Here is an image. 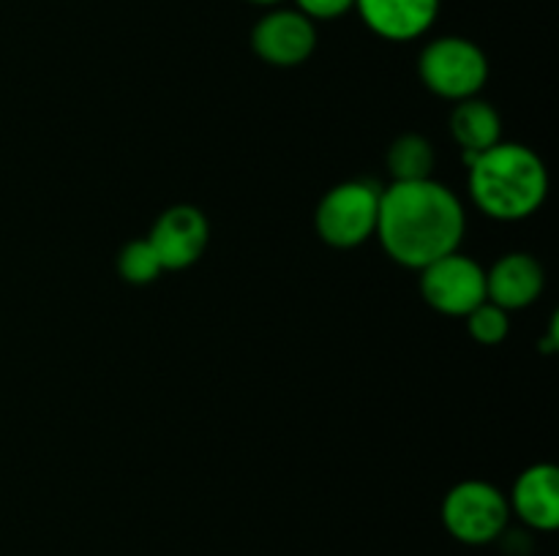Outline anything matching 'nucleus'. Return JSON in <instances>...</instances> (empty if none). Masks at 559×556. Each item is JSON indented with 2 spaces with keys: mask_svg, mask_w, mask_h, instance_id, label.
<instances>
[{
  "mask_svg": "<svg viewBox=\"0 0 559 556\" xmlns=\"http://www.w3.org/2000/svg\"><path fill=\"white\" fill-rule=\"evenodd\" d=\"M251 49L267 65L293 69L317 49V25L298 9H271L251 27Z\"/></svg>",
  "mask_w": 559,
  "mask_h": 556,
  "instance_id": "7",
  "label": "nucleus"
},
{
  "mask_svg": "<svg viewBox=\"0 0 559 556\" xmlns=\"http://www.w3.org/2000/svg\"><path fill=\"white\" fill-rule=\"evenodd\" d=\"M295 9L311 22H328L349 14L355 9V0H295Z\"/></svg>",
  "mask_w": 559,
  "mask_h": 556,
  "instance_id": "16",
  "label": "nucleus"
},
{
  "mask_svg": "<svg viewBox=\"0 0 559 556\" xmlns=\"http://www.w3.org/2000/svg\"><path fill=\"white\" fill-rule=\"evenodd\" d=\"M380 194L371 180H347L322 196L317 205V232L333 249H355L377 232Z\"/></svg>",
  "mask_w": 559,
  "mask_h": 556,
  "instance_id": "5",
  "label": "nucleus"
},
{
  "mask_svg": "<svg viewBox=\"0 0 559 556\" xmlns=\"http://www.w3.org/2000/svg\"><path fill=\"white\" fill-rule=\"evenodd\" d=\"M442 527L464 545L495 543L508 527L511 505L497 485L486 480H464L442 499Z\"/></svg>",
  "mask_w": 559,
  "mask_h": 556,
  "instance_id": "4",
  "label": "nucleus"
},
{
  "mask_svg": "<svg viewBox=\"0 0 559 556\" xmlns=\"http://www.w3.org/2000/svg\"><path fill=\"white\" fill-rule=\"evenodd\" d=\"M420 82L448 101L475 98L489 80L484 49L462 36H440L424 47L418 58Z\"/></svg>",
  "mask_w": 559,
  "mask_h": 556,
  "instance_id": "3",
  "label": "nucleus"
},
{
  "mask_svg": "<svg viewBox=\"0 0 559 556\" xmlns=\"http://www.w3.org/2000/svg\"><path fill=\"white\" fill-rule=\"evenodd\" d=\"M388 169L393 174V183L431 178V169H435V147L420 134L399 136L391 145V150H388Z\"/></svg>",
  "mask_w": 559,
  "mask_h": 556,
  "instance_id": "13",
  "label": "nucleus"
},
{
  "mask_svg": "<svg viewBox=\"0 0 559 556\" xmlns=\"http://www.w3.org/2000/svg\"><path fill=\"white\" fill-rule=\"evenodd\" d=\"M162 259H158V254L153 251L151 240H131L129 245H123L118 254V273L123 281L129 283H136V287H142V283H151L156 281L158 273H162Z\"/></svg>",
  "mask_w": 559,
  "mask_h": 556,
  "instance_id": "14",
  "label": "nucleus"
},
{
  "mask_svg": "<svg viewBox=\"0 0 559 556\" xmlns=\"http://www.w3.org/2000/svg\"><path fill=\"white\" fill-rule=\"evenodd\" d=\"M355 11L374 36L402 44L431 31L440 0H355Z\"/></svg>",
  "mask_w": 559,
  "mask_h": 556,
  "instance_id": "9",
  "label": "nucleus"
},
{
  "mask_svg": "<svg viewBox=\"0 0 559 556\" xmlns=\"http://www.w3.org/2000/svg\"><path fill=\"white\" fill-rule=\"evenodd\" d=\"M544 267L533 254L513 251L495 262L486 273V298L506 311H519L533 305L544 292Z\"/></svg>",
  "mask_w": 559,
  "mask_h": 556,
  "instance_id": "10",
  "label": "nucleus"
},
{
  "mask_svg": "<svg viewBox=\"0 0 559 556\" xmlns=\"http://www.w3.org/2000/svg\"><path fill=\"white\" fill-rule=\"evenodd\" d=\"M469 194L478 210L497 221H522L540 210L549 194V172L538 153L516 142H497L467 158Z\"/></svg>",
  "mask_w": 559,
  "mask_h": 556,
  "instance_id": "2",
  "label": "nucleus"
},
{
  "mask_svg": "<svg viewBox=\"0 0 559 556\" xmlns=\"http://www.w3.org/2000/svg\"><path fill=\"white\" fill-rule=\"evenodd\" d=\"M508 505L530 529L555 532L559 527V469L555 463H533L524 469Z\"/></svg>",
  "mask_w": 559,
  "mask_h": 556,
  "instance_id": "11",
  "label": "nucleus"
},
{
  "mask_svg": "<svg viewBox=\"0 0 559 556\" xmlns=\"http://www.w3.org/2000/svg\"><path fill=\"white\" fill-rule=\"evenodd\" d=\"M246 3H251V5H265V9H276V5L284 3V0H246Z\"/></svg>",
  "mask_w": 559,
  "mask_h": 556,
  "instance_id": "17",
  "label": "nucleus"
},
{
  "mask_svg": "<svg viewBox=\"0 0 559 556\" xmlns=\"http://www.w3.org/2000/svg\"><path fill=\"white\" fill-rule=\"evenodd\" d=\"M451 134L462 145L464 156L473 158L502 142L500 112L489 101L464 98L451 112Z\"/></svg>",
  "mask_w": 559,
  "mask_h": 556,
  "instance_id": "12",
  "label": "nucleus"
},
{
  "mask_svg": "<svg viewBox=\"0 0 559 556\" xmlns=\"http://www.w3.org/2000/svg\"><path fill=\"white\" fill-rule=\"evenodd\" d=\"M464 227L467 218L459 196L431 178L393 183L380 194L374 234L385 254L404 267L424 270L459 251Z\"/></svg>",
  "mask_w": 559,
  "mask_h": 556,
  "instance_id": "1",
  "label": "nucleus"
},
{
  "mask_svg": "<svg viewBox=\"0 0 559 556\" xmlns=\"http://www.w3.org/2000/svg\"><path fill=\"white\" fill-rule=\"evenodd\" d=\"M467 330L484 347H497V343L506 341L508 330H511L508 311L486 300V303H480L478 309L467 314Z\"/></svg>",
  "mask_w": 559,
  "mask_h": 556,
  "instance_id": "15",
  "label": "nucleus"
},
{
  "mask_svg": "<svg viewBox=\"0 0 559 556\" xmlns=\"http://www.w3.org/2000/svg\"><path fill=\"white\" fill-rule=\"evenodd\" d=\"M147 240L162 259L164 270H183L205 254L211 227L194 205H175L156 218Z\"/></svg>",
  "mask_w": 559,
  "mask_h": 556,
  "instance_id": "8",
  "label": "nucleus"
},
{
  "mask_svg": "<svg viewBox=\"0 0 559 556\" xmlns=\"http://www.w3.org/2000/svg\"><path fill=\"white\" fill-rule=\"evenodd\" d=\"M420 294L435 311L448 316H467L486 303V270L469 256H440L420 270Z\"/></svg>",
  "mask_w": 559,
  "mask_h": 556,
  "instance_id": "6",
  "label": "nucleus"
}]
</instances>
